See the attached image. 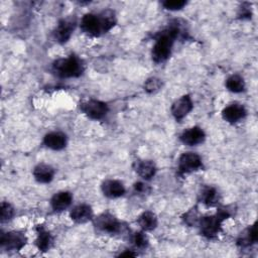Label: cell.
I'll use <instances>...</instances> for the list:
<instances>
[{"mask_svg": "<svg viewBox=\"0 0 258 258\" xmlns=\"http://www.w3.org/2000/svg\"><path fill=\"white\" fill-rule=\"evenodd\" d=\"M116 17L113 11L106 10L100 14L87 13L81 19V29L92 36H99L102 33L108 32L114 27Z\"/></svg>", "mask_w": 258, "mask_h": 258, "instance_id": "1", "label": "cell"}, {"mask_svg": "<svg viewBox=\"0 0 258 258\" xmlns=\"http://www.w3.org/2000/svg\"><path fill=\"white\" fill-rule=\"evenodd\" d=\"M179 31L177 25H170L157 34L151 52L152 59L155 62H162L168 58L174 39L178 36Z\"/></svg>", "mask_w": 258, "mask_h": 258, "instance_id": "2", "label": "cell"}, {"mask_svg": "<svg viewBox=\"0 0 258 258\" xmlns=\"http://www.w3.org/2000/svg\"><path fill=\"white\" fill-rule=\"evenodd\" d=\"M52 72L59 78H77L84 72L83 61L76 55L58 58L52 63Z\"/></svg>", "mask_w": 258, "mask_h": 258, "instance_id": "3", "label": "cell"}, {"mask_svg": "<svg viewBox=\"0 0 258 258\" xmlns=\"http://www.w3.org/2000/svg\"><path fill=\"white\" fill-rule=\"evenodd\" d=\"M230 216L228 210L219 209L215 215L204 216L199 219V227L201 234L207 238H213L219 234L222 229V223Z\"/></svg>", "mask_w": 258, "mask_h": 258, "instance_id": "4", "label": "cell"}, {"mask_svg": "<svg viewBox=\"0 0 258 258\" xmlns=\"http://www.w3.org/2000/svg\"><path fill=\"white\" fill-rule=\"evenodd\" d=\"M95 228L104 234L116 235L122 231V223L119 222L112 214L102 213L94 219Z\"/></svg>", "mask_w": 258, "mask_h": 258, "instance_id": "5", "label": "cell"}, {"mask_svg": "<svg viewBox=\"0 0 258 258\" xmlns=\"http://www.w3.org/2000/svg\"><path fill=\"white\" fill-rule=\"evenodd\" d=\"M26 244V237L23 233L18 231L1 232L0 245L2 249L8 251H19Z\"/></svg>", "mask_w": 258, "mask_h": 258, "instance_id": "6", "label": "cell"}, {"mask_svg": "<svg viewBox=\"0 0 258 258\" xmlns=\"http://www.w3.org/2000/svg\"><path fill=\"white\" fill-rule=\"evenodd\" d=\"M82 112L89 118L100 120L108 113V106L106 103L99 100H89L80 106Z\"/></svg>", "mask_w": 258, "mask_h": 258, "instance_id": "7", "label": "cell"}, {"mask_svg": "<svg viewBox=\"0 0 258 258\" xmlns=\"http://www.w3.org/2000/svg\"><path fill=\"white\" fill-rule=\"evenodd\" d=\"M76 24H77V20L75 17L71 16V17L61 19L56 25L55 29L53 30L54 39L60 43L67 42L71 38L72 33L75 30Z\"/></svg>", "mask_w": 258, "mask_h": 258, "instance_id": "8", "label": "cell"}, {"mask_svg": "<svg viewBox=\"0 0 258 258\" xmlns=\"http://www.w3.org/2000/svg\"><path fill=\"white\" fill-rule=\"evenodd\" d=\"M202 166V159L195 152H184L178 159V171L180 173H188L200 169Z\"/></svg>", "mask_w": 258, "mask_h": 258, "instance_id": "9", "label": "cell"}, {"mask_svg": "<svg viewBox=\"0 0 258 258\" xmlns=\"http://www.w3.org/2000/svg\"><path fill=\"white\" fill-rule=\"evenodd\" d=\"M192 101L188 95H184L177 99L171 106V114L173 117L179 121L183 119L192 109Z\"/></svg>", "mask_w": 258, "mask_h": 258, "instance_id": "10", "label": "cell"}, {"mask_svg": "<svg viewBox=\"0 0 258 258\" xmlns=\"http://www.w3.org/2000/svg\"><path fill=\"white\" fill-rule=\"evenodd\" d=\"M205 138H206V134H205L204 130L198 126H195V127L184 130L179 136L180 141L183 144L189 145V146H194V145L203 143Z\"/></svg>", "mask_w": 258, "mask_h": 258, "instance_id": "11", "label": "cell"}, {"mask_svg": "<svg viewBox=\"0 0 258 258\" xmlns=\"http://www.w3.org/2000/svg\"><path fill=\"white\" fill-rule=\"evenodd\" d=\"M247 114L245 107L241 104H231L222 111L223 119L229 123H236L242 120Z\"/></svg>", "mask_w": 258, "mask_h": 258, "instance_id": "12", "label": "cell"}, {"mask_svg": "<svg viewBox=\"0 0 258 258\" xmlns=\"http://www.w3.org/2000/svg\"><path fill=\"white\" fill-rule=\"evenodd\" d=\"M101 189L104 196L110 199H116L125 194V187L123 183L116 179H107L103 181Z\"/></svg>", "mask_w": 258, "mask_h": 258, "instance_id": "13", "label": "cell"}, {"mask_svg": "<svg viewBox=\"0 0 258 258\" xmlns=\"http://www.w3.org/2000/svg\"><path fill=\"white\" fill-rule=\"evenodd\" d=\"M70 217L74 222L83 224L93 219V210L89 205L81 204L71 210Z\"/></svg>", "mask_w": 258, "mask_h": 258, "instance_id": "14", "label": "cell"}, {"mask_svg": "<svg viewBox=\"0 0 258 258\" xmlns=\"http://www.w3.org/2000/svg\"><path fill=\"white\" fill-rule=\"evenodd\" d=\"M257 240H258L257 224L254 223L250 227L246 228L243 232H241V234L237 239V245L241 248H247L255 244Z\"/></svg>", "mask_w": 258, "mask_h": 258, "instance_id": "15", "label": "cell"}, {"mask_svg": "<svg viewBox=\"0 0 258 258\" xmlns=\"http://www.w3.org/2000/svg\"><path fill=\"white\" fill-rule=\"evenodd\" d=\"M133 168L136 171V173L141 176L143 179H150L154 176L156 172V166L155 163L152 160H137L133 164Z\"/></svg>", "mask_w": 258, "mask_h": 258, "instance_id": "16", "label": "cell"}, {"mask_svg": "<svg viewBox=\"0 0 258 258\" xmlns=\"http://www.w3.org/2000/svg\"><path fill=\"white\" fill-rule=\"evenodd\" d=\"M73 202V196L70 191H58L50 200L51 208L54 212H62L68 209Z\"/></svg>", "mask_w": 258, "mask_h": 258, "instance_id": "17", "label": "cell"}, {"mask_svg": "<svg viewBox=\"0 0 258 258\" xmlns=\"http://www.w3.org/2000/svg\"><path fill=\"white\" fill-rule=\"evenodd\" d=\"M43 144L52 150H60L67 145V136L61 132L47 133L43 138Z\"/></svg>", "mask_w": 258, "mask_h": 258, "instance_id": "18", "label": "cell"}, {"mask_svg": "<svg viewBox=\"0 0 258 258\" xmlns=\"http://www.w3.org/2000/svg\"><path fill=\"white\" fill-rule=\"evenodd\" d=\"M36 239L35 245L39 251H48L53 243V238L51 234L42 226H38L36 228Z\"/></svg>", "mask_w": 258, "mask_h": 258, "instance_id": "19", "label": "cell"}, {"mask_svg": "<svg viewBox=\"0 0 258 258\" xmlns=\"http://www.w3.org/2000/svg\"><path fill=\"white\" fill-rule=\"evenodd\" d=\"M33 176L40 183H48L54 176V169L48 164L39 163L33 169Z\"/></svg>", "mask_w": 258, "mask_h": 258, "instance_id": "20", "label": "cell"}, {"mask_svg": "<svg viewBox=\"0 0 258 258\" xmlns=\"http://www.w3.org/2000/svg\"><path fill=\"white\" fill-rule=\"evenodd\" d=\"M219 192L213 186H205L199 194V200L206 206H215L219 202Z\"/></svg>", "mask_w": 258, "mask_h": 258, "instance_id": "21", "label": "cell"}, {"mask_svg": "<svg viewBox=\"0 0 258 258\" xmlns=\"http://www.w3.org/2000/svg\"><path fill=\"white\" fill-rule=\"evenodd\" d=\"M137 223L143 231H152L157 226V218L154 213L146 211L137 218Z\"/></svg>", "mask_w": 258, "mask_h": 258, "instance_id": "22", "label": "cell"}, {"mask_svg": "<svg viewBox=\"0 0 258 258\" xmlns=\"http://www.w3.org/2000/svg\"><path fill=\"white\" fill-rule=\"evenodd\" d=\"M226 87L233 93H241L245 89V82L239 75H232L226 81Z\"/></svg>", "mask_w": 258, "mask_h": 258, "instance_id": "23", "label": "cell"}, {"mask_svg": "<svg viewBox=\"0 0 258 258\" xmlns=\"http://www.w3.org/2000/svg\"><path fill=\"white\" fill-rule=\"evenodd\" d=\"M131 242L132 244L139 249H143L147 246L148 240L147 237L143 232H136L131 236Z\"/></svg>", "mask_w": 258, "mask_h": 258, "instance_id": "24", "label": "cell"}, {"mask_svg": "<svg viewBox=\"0 0 258 258\" xmlns=\"http://www.w3.org/2000/svg\"><path fill=\"white\" fill-rule=\"evenodd\" d=\"M161 86H162V82L161 80L157 79V78H150L148 79L145 84H144V90L147 92V93H155L157 92L158 90L161 89Z\"/></svg>", "mask_w": 258, "mask_h": 258, "instance_id": "25", "label": "cell"}, {"mask_svg": "<svg viewBox=\"0 0 258 258\" xmlns=\"http://www.w3.org/2000/svg\"><path fill=\"white\" fill-rule=\"evenodd\" d=\"M14 215L13 207L6 202L1 203V222L9 221Z\"/></svg>", "mask_w": 258, "mask_h": 258, "instance_id": "26", "label": "cell"}, {"mask_svg": "<svg viewBox=\"0 0 258 258\" xmlns=\"http://www.w3.org/2000/svg\"><path fill=\"white\" fill-rule=\"evenodd\" d=\"M186 5V2L183 0H165L162 2V6L167 10H179Z\"/></svg>", "mask_w": 258, "mask_h": 258, "instance_id": "27", "label": "cell"}, {"mask_svg": "<svg viewBox=\"0 0 258 258\" xmlns=\"http://www.w3.org/2000/svg\"><path fill=\"white\" fill-rule=\"evenodd\" d=\"M199 215H198V211L197 209H191L189 212H187L185 215H184V221L187 225L189 226H192V225H196L198 224L199 222Z\"/></svg>", "mask_w": 258, "mask_h": 258, "instance_id": "28", "label": "cell"}, {"mask_svg": "<svg viewBox=\"0 0 258 258\" xmlns=\"http://www.w3.org/2000/svg\"><path fill=\"white\" fill-rule=\"evenodd\" d=\"M134 189H135V191L138 192V194H147V192H149V190H150L149 186H148L146 183L140 182V181H138V182H136V183L134 184Z\"/></svg>", "mask_w": 258, "mask_h": 258, "instance_id": "29", "label": "cell"}, {"mask_svg": "<svg viewBox=\"0 0 258 258\" xmlns=\"http://www.w3.org/2000/svg\"><path fill=\"white\" fill-rule=\"evenodd\" d=\"M246 5H247V4H246ZM239 16H241L242 18H245V17L249 18V17L251 16V11H250L249 5H247V6L242 5V7H241V9H240V12H239Z\"/></svg>", "mask_w": 258, "mask_h": 258, "instance_id": "30", "label": "cell"}, {"mask_svg": "<svg viewBox=\"0 0 258 258\" xmlns=\"http://www.w3.org/2000/svg\"><path fill=\"white\" fill-rule=\"evenodd\" d=\"M136 255H137V254L134 253V252H132V251H126V252L120 254V256H136Z\"/></svg>", "mask_w": 258, "mask_h": 258, "instance_id": "31", "label": "cell"}]
</instances>
